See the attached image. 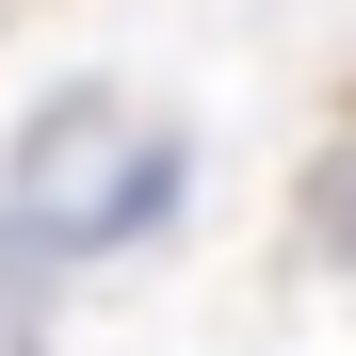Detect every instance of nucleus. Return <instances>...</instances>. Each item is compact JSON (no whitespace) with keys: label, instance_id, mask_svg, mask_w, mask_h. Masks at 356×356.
<instances>
[{"label":"nucleus","instance_id":"nucleus-1","mask_svg":"<svg viewBox=\"0 0 356 356\" xmlns=\"http://www.w3.org/2000/svg\"><path fill=\"white\" fill-rule=\"evenodd\" d=\"M324 243L356 259V146H324Z\"/></svg>","mask_w":356,"mask_h":356}]
</instances>
